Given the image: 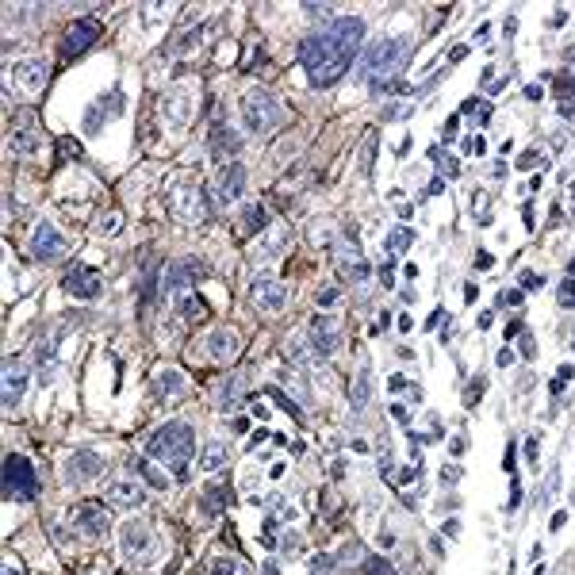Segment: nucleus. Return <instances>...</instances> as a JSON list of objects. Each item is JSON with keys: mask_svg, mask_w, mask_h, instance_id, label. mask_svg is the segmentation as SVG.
I'll return each mask as SVG.
<instances>
[{"mask_svg": "<svg viewBox=\"0 0 575 575\" xmlns=\"http://www.w3.org/2000/svg\"><path fill=\"white\" fill-rule=\"evenodd\" d=\"M338 299H341L338 288H323V292H318V307H334Z\"/></svg>", "mask_w": 575, "mask_h": 575, "instance_id": "44", "label": "nucleus"}, {"mask_svg": "<svg viewBox=\"0 0 575 575\" xmlns=\"http://www.w3.org/2000/svg\"><path fill=\"white\" fill-rule=\"evenodd\" d=\"M483 388H487V380H483V376H475V380L468 384V395H464L468 407H475V402H480V391H483Z\"/></svg>", "mask_w": 575, "mask_h": 575, "instance_id": "41", "label": "nucleus"}, {"mask_svg": "<svg viewBox=\"0 0 575 575\" xmlns=\"http://www.w3.org/2000/svg\"><path fill=\"white\" fill-rule=\"evenodd\" d=\"M208 208H211V196L203 192L200 180L192 177H177L169 184V215L184 226H196L208 219Z\"/></svg>", "mask_w": 575, "mask_h": 575, "instance_id": "4", "label": "nucleus"}, {"mask_svg": "<svg viewBox=\"0 0 575 575\" xmlns=\"http://www.w3.org/2000/svg\"><path fill=\"white\" fill-rule=\"evenodd\" d=\"M242 119H245V127H250L253 135H273V130L284 123V108H280V100H276L273 93L250 88L245 100H242Z\"/></svg>", "mask_w": 575, "mask_h": 575, "instance_id": "5", "label": "nucleus"}, {"mask_svg": "<svg viewBox=\"0 0 575 575\" xmlns=\"http://www.w3.org/2000/svg\"><path fill=\"white\" fill-rule=\"evenodd\" d=\"M242 395H245V372H234V376H226V380L219 384L215 407H219V410H234Z\"/></svg>", "mask_w": 575, "mask_h": 575, "instance_id": "27", "label": "nucleus"}, {"mask_svg": "<svg viewBox=\"0 0 575 575\" xmlns=\"http://www.w3.org/2000/svg\"><path fill=\"white\" fill-rule=\"evenodd\" d=\"M499 303H503V307H522V292H518V288H506Z\"/></svg>", "mask_w": 575, "mask_h": 575, "instance_id": "46", "label": "nucleus"}, {"mask_svg": "<svg viewBox=\"0 0 575 575\" xmlns=\"http://www.w3.org/2000/svg\"><path fill=\"white\" fill-rule=\"evenodd\" d=\"M245 192V169L238 165V161H230V165H219L215 172V200L230 208V203H238V196Z\"/></svg>", "mask_w": 575, "mask_h": 575, "instance_id": "16", "label": "nucleus"}, {"mask_svg": "<svg viewBox=\"0 0 575 575\" xmlns=\"http://www.w3.org/2000/svg\"><path fill=\"white\" fill-rule=\"evenodd\" d=\"M12 150H15V154H35V150H39L35 130H15V135H12Z\"/></svg>", "mask_w": 575, "mask_h": 575, "instance_id": "36", "label": "nucleus"}, {"mask_svg": "<svg viewBox=\"0 0 575 575\" xmlns=\"http://www.w3.org/2000/svg\"><path fill=\"white\" fill-rule=\"evenodd\" d=\"M475 265H480V269H491V265H495V257H491V253H480V257H475Z\"/></svg>", "mask_w": 575, "mask_h": 575, "instance_id": "55", "label": "nucleus"}, {"mask_svg": "<svg viewBox=\"0 0 575 575\" xmlns=\"http://www.w3.org/2000/svg\"><path fill=\"white\" fill-rule=\"evenodd\" d=\"M31 257L43 261V265H50V261L65 257V250H69V238L62 234L54 223H39L35 230H31V242H27Z\"/></svg>", "mask_w": 575, "mask_h": 575, "instance_id": "10", "label": "nucleus"}, {"mask_svg": "<svg viewBox=\"0 0 575 575\" xmlns=\"http://www.w3.org/2000/svg\"><path fill=\"white\" fill-rule=\"evenodd\" d=\"M96 35H100V23L88 15V20H73L69 27H65V35H62V58H77V54H85L88 46L96 43Z\"/></svg>", "mask_w": 575, "mask_h": 575, "instance_id": "13", "label": "nucleus"}, {"mask_svg": "<svg viewBox=\"0 0 575 575\" xmlns=\"http://www.w3.org/2000/svg\"><path fill=\"white\" fill-rule=\"evenodd\" d=\"M365 575H395V568L384 556H365Z\"/></svg>", "mask_w": 575, "mask_h": 575, "instance_id": "39", "label": "nucleus"}, {"mask_svg": "<svg viewBox=\"0 0 575 575\" xmlns=\"http://www.w3.org/2000/svg\"><path fill=\"white\" fill-rule=\"evenodd\" d=\"M108 503L119 506V510H138V506L146 503V483L123 475V480H115L111 487H108Z\"/></svg>", "mask_w": 575, "mask_h": 575, "instance_id": "20", "label": "nucleus"}, {"mask_svg": "<svg viewBox=\"0 0 575 575\" xmlns=\"http://www.w3.org/2000/svg\"><path fill=\"white\" fill-rule=\"evenodd\" d=\"M54 372H58L54 345H50V341H43V349H39V380H43V384H50V380H54Z\"/></svg>", "mask_w": 575, "mask_h": 575, "instance_id": "33", "label": "nucleus"}, {"mask_svg": "<svg viewBox=\"0 0 575 575\" xmlns=\"http://www.w3.org/2000/svg\"><path fill=\"white\" fill-rule=\"evenodd\" d=\"M119 226H123V215H119V211H108V215L100 219V230H104V234H115Z\"/></svg>", "mask_w": 575, "mask_h": 575, "instance_id": "42", "label": "nucleus"}, {"mask_svg": "<svg viewBox=\"0 0 575 575\" xmlns=\"http://www.w3.org/2000/svg\"><path fill=\"white\" fill-rule=\"evenodd\" d=\"M39 483H35V464L23 453H8L4 456V495L8 499H35Z\"/></svg>", "mask_w": 575, "mask_h": 575, "instance_id": "9", "label": "nucleus"}, {"mask_svg": "<svg viewBox=\"0 0 575 575\" xmlns=\"http://www.w3.org/2000/svg\"><path fill=\"white\" fill-rule=\"evenodd\" d=\"M250 299L257 311H269V315H280L288 307V288L280 280H273V276H257V280L250 284Z\"/></svg>", "mask_w": 575, "mask_h": 575, "instance_id": "12", "label": "nucleus"}, {"mask_svg": "<svg viewBox=\"0 0 575 575\" xmlns=\"http://www.w3.org/2000/svg\"><path fill=\"white\" fill-rule=\"evenodd\" d=\"M27 380H31V376H27V365H23V360H4V407L8 410L23 399Z\"/></svg>", "mask_w": 575, "mask_h": 575, "instance_id": "24", "label": "nucleus"}, {"mask_svg": "<svg viewBox=\"0 0 575 575\" xmlns=\"http://www.w3.org/2000/svg\"><path fill=\"white\" fill-rule=\"evenodd\" d=\"M334 265H338V276L341 280H368V261H365V253H360V245H353V242H334Z\"/></svg>", "mask_w": 575, "mask_h": 575, "instance_id": "14", "label": "nucleus"}, {"mask_svg": "<svg viewBox=\"0 0 575 575\" xmlns=\"http://www.w3.org/2000/svg\"><path fill=\"white\" fill-rule=\"evenodd\" d=\"M226 464H230V449H226V441L211 438L208 445H203V453H200V472H203V475H215V472H223Z\"/></svg>", "mask_w": 575, "mask_h": 575, "instance_id": "26", "label": "nucleus"}, {"mask_svg": "<svg viewBox=\"0 0 575 575\" xmlns=\"http://www.w3.org/2000/svg\"><path fill=\"white\" fill-rule=\"evenodd\" d=\"M238 349H242V334H238L234 326H219V330H211V334H208V345H203L208 360H215V365H226V360H234Z\"/></svg>", "mask_w": 575, "mask_h": 575, "instance_id": "15", "label": "nucleus"}, {"mask_svg": "<svg viewBox=\"0 0 575 575\" xmlns=\"http://www.w3.org/2000/svg\"><path fill=\"white\" fill-rule=\"evenodd\" d=\"M230 430H234V433H250V418H242V414H238L234 422H230Z\"/></svg>", "mask_w": 575, "mask_h": 575, "instance_id": "51", "label": "nucleus"}, {"mask_svg": "<svg viewBox=\"0 0 575 575\" xmlns=\"http://www.w3.org/2000/svg\"><path fill=\"white\" fill-rule=\"evenodd\" d=\"M119 545H123V556H127L135 568H150V564H158V556H161L158 533H154L146 522H127L123 525Z\"/></svg>", "mask_w": 575, "mask_h": 575, "instance_id": "6", "label": "nucleus"}, {"mask_svg": "<svg viewBox=\"0 0 575 575\" xmlns=\"http://www.w3.org/2000/svg\"><path fill=\"white\" fill-rule=\"evenodd\" d=\"M208 146H211V158H215L219 165H230V158L242 150V135H238V127H230L226 115H215L211 135H208Z\"/></svg>", "mask_w": 575, "mask_h": 575, "instance_id": "11", "label": "nucleus"}, {"mask_svg": "<svg viewBox=\"0 0 575 575\" xmlns=\"http://www.w3.org/2000/svg\"><path fill=\"white\" fill-rule=\"evenodd\" d=\"M571 93H575V81H571V77H564L560 85H556V96H564V100H568Z\"/></svg>", "mask_w": 575, "mask_h": 575, "instance_id": "47", "label": "nucleus"}, {"mask_svg": "<svg viewBox=\"0 0 575 575\" xmlns=\"http://www.w3.org/2000/svg\"><path fill=\"white\" fill-rule=\"evenodd\" d=\"M211 575H250V564L242 556H219L211 560Z\"/></svg>", "mask_w": 575, "mask_h": 575, "instance_id": "32", "label": "nucleus"}, {"mask_svg": "<svg viewBox=\"0 0 575 575\" xmlns=\"http://www.w3.org/2000/svg\"><path fill=\"white\" fill-rule=\"evenodd\" d=\"M537 284H541V280H537L533 273H525V276H522V288H537Z\"/></svg>", "mask_w": 575, "mask_h": 575, "instance_id": "59", "label": "nucleus"}, {"mask_svg": "<svg viewBox=\"0 0 575 575\" xmlns=\"http://www.w3.org/2000/svg\"><path fill=\"white\" fill-rule=\"evenodd\" d=\"M407 115H410V104H388L384 119H407Z\"/></svg>", "mask_w": 575, "mask_h": 575, "instance_id": "45", "label": "nucleus"}, {"mask_svg": "<svg viewBox=\"0 0 575 575\" xmlns=\"http://www.w3.org/2000/svg\"><path fill=\"white\" fill-rule=\"evenodd\" d=\"M119 111H123V93H119V88H111V93H104L100 100L88 108V115H85V135H100L104 123L115 119Z\"/></svg>", "mask_w": 575, "mask_h": 575, "instance_id": "19", "label": "nucleus"}, {"mask_svg": "<svg viewBox=\"0 0 575 575\" xmlns=\"http://www.w3.org/2000/svg\"><path fill=\"white\" fill-rule=\"evenodd\" d=\"M161 119H165V127L172 130H184L188 123H192L196 115V88L192 85H169L165 93H161Z\"/></svg>", "mask_w": 575, "mask_h": 575, "instance_id": "8", "label": "nucleus"}, {"mask_svg": "<svg viewBox=\"0 0 575 575\" xmlns=\"http://www.w3.org/2000/svg\"><path fill=\"white\" fill-rule=\"evenodd\" d=\"M138 472H142V483H150V487H158V491L172 487V472H169V468H161L158 460H150V456L138 460Z\"/></svg>", "mask_w": 575, "mask_h": 575, "instance_id": "28", "label": "nucleus"}, {"mask_svg": "<svg viewBox=\"0 0 575 575\" xmlns=\"http://www.w3.org/2000/svg\"><path fill=\"white\" fill-rule=\"evenodd\" d=\"M188 391V376L180 368H158L154 372V395L158 399H180Z\"/></svg>", "mask_w": 575, "mask_h": 575, "instance_id": "25", "label": "nucleus"}, {"mask_svg": "<svg viewBox=\"0 0 575 575\" xmlns=\"http://www.w3.org/2000/svg\"><path fill=\"white\" fill-rule=\"evenodd\" d=\"M265 223H269L265 208H261V203H250V208H245V215H242V223H238V234L250 238V234H257V230L265 226Z\"/></svg>", "mask_w": 575, "mask_h": 575, "instance_id": "30", "label": "nucleus"}, {"mask_svg": "<svg viewBox=\"0 0 575 575\" xmlns=\"http://www.w3.org/2000/svg\"><path fill=\"white\" fill-rule=\"evenodd\" d=\"M464 54H468V46H453V50H449V62H460Z\"/></svg>", "mask_w": 575, "mask_h": 575, "instance_id": "56", "label": "nucleus"}, {"mask_svg": "<svg viewBox=\"0 0 575 575\" xmlns=\"http://www.w3.org/2000/svg\"><path fill=\"white\" fill-rule=\"evenodd\" d=\"M537 161H541V154H537V150H529V154H522V158H518V165L529 169V165H537Z\"/></svg>", "mask_w": 575, "mask_h": 575, "instance_id": "49", "label": "nucleus"}, {"mask_svg": "<svg viewBox=\"0 0 575 575\" xmlns=\"http://www.w3.org/2000/svg\"><path fill=\"white\" fill-rule=\"evenodd\" d=\"M303 12H307V15H334V8L330 4H307Z\"/></svg>", "mask_w": 575, "mask_h": 575, "instance_id": "48", "label": "nucleus"}, {"mask_svg": "<svg viewBox=\"0 0 575 575\" xmlns=\"http://www.w3.org/2000/svg\"><path fill=\"white\" fill-rule=\"evenodd\" d=\"M560 307H575V284L571 280L560 284Z\"/></svg>", "mask_w": 575, "mask_h": 575, "instance_id": "43", "label": "nucleus"}, {"mask_svg": "<svg viewBox=\"0 0 575 575\" xmlns=\"http://www.w3.org/2000/svg\"><path fill=\"white\" fill-rule=\"evenodd\" d=\"M62 284H65V292L77 295V299H96V295H100V273H96V269H85V265L69 269Z\"/></svg>", "mask_w": 575, "mask_h": 575, "instance_id": "23", "label": "nucleus"}, {"mask_svg": "<svg viewBox=\"0 0 575 575\" xmlns=\"http://www.w3.org/2000/svg\"><path fill=\"white\" fill-rule=\"evenodd\" d=\"M108 525H111L108 510H104V506H96V503H81L77 510H73V529L85 533V537H104V533H108Z\"/></svg>", "mask_w": 575, "mask_h": 575, "instance_id": "21", "label": "nucleus"}, {"mask_svg": "<svg viewBox=\"0 0 575 575\" xmlns=\"http://www.w3.org/2000/svg\"><path fill=\"white\" fill-rule=\"evenodd\" d=\"M46 73H50V65H46L43 58H27V62H20L12 69V81H15L20 93L35 96V93H43V88H46Z\"/></svg>", "mask_w": 575, "mask_h": 575, "instance_id": "18", "label": "nucleus"}, {"mask_svg": "<svg viewBox=\"0 0 575 575\" xmlns=\"http://www.w3.org/2000/svg\"><path fill=\"white\" fill-rule=\"evenodd\" d=\"M456 475H460V468H453V464H445V468H441V480H445V483H453Z\"/></svg>", "mask_w": 575, "mask_h": 575, "instance_id": "52", "label": "nucleus"}, {"mask_svg": "<svg viewBox=\"0 0 575 575\" xmlns=\"http://www.w3.org/2000/svg\"><path fill=\"white\" fill-rule=\"evenodd\" d=\"M568 273H571V280H575V261H571V265H568Z\"/></svg>", "mask_w": 575, "mask_h": 575, "instance_id": "61", "label": "nucleus"}, {"mask_svg": "<svg viewBox=\"0 0 575 575\" xmlns=\"http://www.w3.org/2000/svg\"><path fill=\"white\" fill-rule=\"evenodd\" d=\"M499 365H503V368H506V365H514V353H510V349H503V353H499Z\"/></svg>", "mask_w": 575, "mask_h": 575, "instance_id": "57", "label": "nucleus"}, {"mask_svg": "<svg viewBox=\"0 0 575 575\" xmlns=\"http://www.w3.org/2000/svg\"><path fill=\"white\" fill-rule=\"evenodd\" d=\"M372 158H376V130H368L365 142H360V177L372 172Z\"/></svg>", "mask_w": 575, "mask_h": 575, "instance_id": "35", "label": "nucleus"}, {"mask_svg": "<svg viewBox=\"0 0 575 575\" xmlns=\"http://www.w3.org/2000/svg\"><path fill=\"white\" fill-rule=\"evenodd\" d=\"M265 510L276 518V522H292L295 518V506L288 503V495H280V491H269L265 495Z\"/></svg>", "mask_w": 575, "mask_h": 575, "instance_id": "31", "label": "nucleus"}, {"mask_svg": "<svg viewBox=\"0 0 575 575\" xmlns=\"http://www.w3.org/2000/svg\"><path fill=\"white\" fill-rule=\"evenodd\" d=\"M475 123H483V127L491 123V104H483V108H480V115H475Z\"/></svg>", "mask_w": 575, "mask_h": 575, "instance_id": "54", "label": "nucleus"}, {"mask_svg": "<svg viewBox=\"0 0 575 575\" xmlns=\"http://www.w3.org/2000/svg\"><path fill=\"white\" fill-rule=\"evenodd\" d=\"M441 533H445V537H456V533H460V522H456V518H453V522H445V525H441Z\"/></svg>", "mask_w": 575, "mask_h": 575, "instance_id": "53", "label": "nucleus"}, {"mask_svg": "<svg viewBox=\"0 0 575 575\" xmlns=\"http://www.w3.org/2000/svg\"><path fill=\"white\" fill-rule=\"evenodd\" d=\"M280 548H284V553H299V537H295V533H288V537L280 541Z\"/></svg>", "mask_w": 575, "mask_h": 575, "instance_id": "50", "label": "nucleus"}, {"mask_svg": "<svg viewBox=\"0 0 575 575\" xmlns=\"http://www.w3.org/2000/svg\"><path fill=\"white\" fill-rule=\"evenodd\" d=\"M410 242H414V234H410L407 226H395L388 234V253H402V250H410Z\"/></svg>", "mask_w": 575, "mask_h": 575, "instance_id": "37", "label": "nucleus"}, {"mask_svg": "<svg viewBox=\"0 0 575 575\" xmlns=\"http://www.w3.org/2000/svg\"><path fill=\"white\" fill-rule=\"evenodd\" d=\"M203 280V261L196 257H177L165 265V280H161V299H184L196 292V284Z\"/></svg>", "mask_w": 575, "mask_h": 575, "instance_id": "7", "label": "nucleus"}, {"mask_svg": "<svg viewBox=\"0 0 575 575\" xmlns=\"http://www.w3.org/2000/svg\"><path fill=\"white\" fill-rule=\"evenodd\" d=\"M311 349H315V345H307V338H299V334H292V338L284 341L288 360H292V365H299V368H311Z\"/></svg>", "mask_w": 575, "mask_h": 575, "instance_id": "29", "label": "nucleus"}, {"mask_svg": "<svg viewBox=\"0 0 575 575\" xmlns=\"http://www.w3.org/2000/svg\"><path fill=\"white\" fill-rule=\"evenodd\" d=\"M104 472V456L93 453V449H81V453H69L65 460V483H88Z\"/></svg>", "mask_w": 575, "mask_h": 575, "instance_id": "17", "label": "nucleus"}, {"mask_svg": "<svg viewBox=\"0 0 575 575\" xmlns=\"http://www.w3.org/2000/svg\"><path fill=\"white\" fill-rule=\"evenodd\" d=\"M368 395H372V391H368V372H360L357 380H353V391H349V402L357 410H365L368 407Z\"/></svg>", "mask_w": 575, "mask_h": 575, "instance_id": "34", "label": "nucleus"}, {"mask_svg": "<svg viewBox=\"0 0 575 575\" xmlns=\"http://www.w3.org/2000/svg\"><path fill=\"white\" fill-rule=\"evenodd\" d=\"M4 575H20V571H15V564H12V560L4 564Z\"/></svg>", "mask_w": 575, "mask_h": 575, "instance_id": "60", "label": "nucleus"}, {"mask_svg": "<svg viewBox=\"0 0 575 575\" xmlns=\"http://www.w3.org/2000/svg\"><path fill=\"white\" fill-rule=\"evenodd\" d=\"M360 43H365V20L360 15H341L330 27L315 31L299 43V62L307 69L315 88H330L334 81H341V73L353 65Z\"/></svg>", "mask_w": 575, "mask_h": 575, "instance_id": "1", "label": "nucleus"}, {"mask_svg": "<svg viewBox=\"0 0 575 575\" xmlns=\"http://www.w3.org/2000/svg\"><path fill=\"white\" fill-rule=\"evenodd\" d=\"M280 250H284V234H280V230H276L273 238L265 234V242L257 245V257H276V253H280Z\"/></svg>", "mask_w": 575, "mask_h": 575, "instance_id": "38", "label": "nucleus"}, {"mask_svg": "<svg viewBox=\"0 0 575 575\" xmlns=\"http://www.w3.org/2000/svg\"><path fill=\"white\" fill-rule=\"evenodd\" d=\"M311 345H315V353L318 357H330L334 349L341 345V330H338V323L334 318H326V315H318V318H311Z\"/></svg>", "mask_w": 575, "mask_h": 575, "instance_id": "22", "label": "nucleus"}, {"mask_svg": "<svg viewBox=\"0 0 575 575\" xmlns=\"http://www.w3.org/2000/svg\"><path fill=\"white\" fill-rule=\"evenodd\" d=\"M430 158H433V161H438V165H441V169H445V172H449V177H456V172H460V165H456V158H449V154H445V150H430Z\"/></svg>", "mask_w": 575, "mask_h": 575, "instance_id": "40", "label": "nucleus"}, {"mask_svg": "<svg viewBox=\"0 0 575 575\" xmlns=\"http://www.w3.org/2000/svg\"><path fill=\"white\" fill-rule=\"evenodd\" d=\"M407 62H410V39H384L360 58V73L372 81L376 93H384V88H399L395 77Z\"/></svg>", "mask_w": 575, "mask_h": 575, "instance_id": "3", "label": "nucleus"}, {"mask_svg": "<svg viewBox=\"0 0 575 575\" xmlns=\"http://www.w3.org/2000/svg\"><path fill=\"white\" fill-rule=\"evenodd\" d=\"M525 456L537 460V438H529V445H525Z\"/></svg>", "mask_w": 575, "mask_h": 575, "instance_id": "58", "label": "nucleus"}, {"mask_svg": "<svg viewBox=\"0 0 575 575\" xmlns=\"http://www.w3.org/2000/svg\"><path fill=\"white\" fill-rule=\"evenodd\" d=\"M192 453H196V433L188 422H165L146 441V456L158 460L161 468H169V472H177V475H184Z\"/></svg>", "mask_w": 575, "mask_h": 575, "instance_id": "2", "label": "nucleus"}]
</instances>
